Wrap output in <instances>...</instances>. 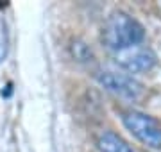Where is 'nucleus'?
<instances>
[{
    "label": "nucleus",
    "mask_w": 161,
    "mask_h": 152,
    "mask_svg": "<svg viewBox=\"0 0 161 152\" xmlns=\"http://www.w3.org/2000/svg\"><path fill=\"white\" fill-rule=\"evenodd\" d=\"M98 152H134L132 147L127 143L115 131H102L95 140Z\"/></svg>",
    "instance_id": "5"
},
{
    "label": "nucleus",
    "mask_w": 161,
    "mask_h": 152,
    "mask_svg": "<svg viewBox=\"0 0 161 152\" xmlns=\"http://www.w3.org/2000/svg\"><path fill=\"white\" fill-rule=\"evenodd\" d=\"M9 54V30L4 18H0V63H4Z\"/></svg>",
    "instance_id": "7"
},
{
    "label": "nucleus",
    "mask_w": 161,
    "mask_h": 152,
    "mask_svg": "<svg viewBox=\"0 0 161 152\" xmlns=\"http://www.w3.org/2000/svg\"><path fill=\"white\" fill-rule=\"evenodd\" d=\"M100 38L104 45L116 54L142 45L145 40V29L125 11H113L104 22Z\"/></svg>",
    "instance_id": "1"
},
{
    "label": "nucleus",
    "mask_w": 161,
    "mask_h": 152,
    "mask_svg": "<svg viewBox=\"0 0 161 152\" xmlns=\"http://www.w3.org/2000/svg\"><path fill=\"white\" fill-rule=\"evenodd\" d=\"M95 79H97V82L102 88H106L108 91L118 95L122 99H127V100H138L145 93L143 84L140 81H136L129 73L104 70V72H98L95 75Z\"/></svg>",
    "instance_id": "3"
},
{
    "label": "nucleus",
    "mask_w": 161,
    "mask_h": 152,
    "mask_svg": "<svg viewBox=\"0 0 161 152\" xmlns=\"http://www.w3.org/2000/svg\"><path fill=\"white\" fill-rule=\"evenodd\" d=\"M115 63L127 73H147L156 66L158 57L149 47H132L115 54Z\"/></svg>",
    "instance_id": "4"
},
{
    "label": "nucleus",
    "mask_w": 161,
    "mask_h": 152,
    "mask_svg": "<svg viewBox=\"0 0 161 152\" xmlns=\"http://www.w3.org/2000/svg\"><path fill=\"white\" fill-rule=\"evenodd\" d=\"M70 54L74 56V59L80 61V63H88L93 59V50L86 41L82 40H74L70 45Z\"/></svg>",
    "instance_id": "6"
},
{
    "label": "nucleus",
    "mask_w": 161,
    "mask_h": 152,
    "mask_svg": "<svg viewBox=\"0 0 161 152\" xmlns=\"http://www.w3.org/2000/svg\"><path fill=\"white\" fill-rule=\"evenodd\" d=\"M122 122L140 143L150 149H161V120L136 109H127L122 113Z\"/></svg>",
    "instance_id": "2"
}]
</instances>
